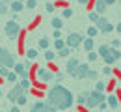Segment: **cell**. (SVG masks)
I'll return each instance as SVG.
<instances>
[{
	"label": "cell",
	"mask_w": 121,
	"mask_h": 112,
	"mask_svg": "<svg viewBox=\"0 0 121 112\" xmlns=\"http://www.w3.org/2000/svg\"><path fill=\"white\" fill-rule=\"evenodd\" d=\"M104 11H106V4L103 0H97V2H95V13L101 15V13H104Z\"/></svg>",
	"instance_id": "14"
},
{
	"label": "cell",
	"mask_w": 121,
	"mask_h": 112,
	"mask_svg": "<svg viewBox=\"0 0 121 112\" xmlns=\"http://www.w3.org/2000/svg\"><path fill=\"white\" fill-rule=\"evenodd\" d=\"M108 54H110V47H108V45H101V47H99V52H97V56L104 58V56H108Z\"/></svg>",
	"instance_id": "17"
},
{
	"label": "cell",
	"mask_w": 121,
	"mask_h": 112,
	"mask_svg": "<svg viewBox=\"0 0 121 112\" xmlns=\"http://www.w3.org/2000/svg\"><path fill=\"white\" fill-rule=\"evenodd\" d=\"M63 47H65V41H63V39H56V41H54V49H56V50H61Z\"/></svg>",
	"instance_id": "26"
},
{
	"label": "cell",
	"mask_w": 121,
	"mask_h": 112,
	"mask_svg": "<svg viewBox=\"0 0 121 112\" xmlns=\"http://www.w3.org/2000/svg\"><path fill=\"white\" fill-rule=\"evenodd\" d=\"M15 65V58H13V54L8 50V49L0 47V67H13Z\"/></svg>",
	"instance_id": "3"
},
{
	"label": "cell",
	"mask_w": 121,
	"mask_h": 112,
	"mask_svg": "<svg viewBox=\"0 0 121 112\" xmlns=\"http://www.w3.org/2000/svg\"><path fill=\"white\" fill-rule=\"evenodd\" d=\"M6 79L9 80V82H15V80H17V73H15V71H9V73H8V77H6Z\"/></svg>",
	"instance_id": "32"
},
{
	"label": "cell",
	"mask_w": 121,
	"mask_h": 112,
	"mask_svg": "<svg viewBox=\"0 0 121 112\" xmlns=\"http://www.w3.org/2000/svg\"><path fill=\"white\" fill-rule=\"evenodd\" d=\"M30 112H56V110H54L47 101H37V103H34V105H32Z\"/></svg>",
	"instance_id": "8"
},
{
	"label": "cell",
	"mask_w": 121,
	"mask_h": 112,
	"mask_svg": "<svg viewBox=\"0 0 121 112\" xmlns=\"http://www.w3.org/2000/svg\"><path fill=\"white\" fill-rule=\"evenodd\" d=\"M19 86L26 92V90H30V80H28V79H21V80H19Z\"/></svg>",
	"instance_id": "20"
},
{
	"label": "cell",
	"mask_w": 121,
	"mask_h": 112,
	"mask_svg": "<svg viewBox=\"0 0 121 112\" xmlns=\"http://www.w3.org/2000/svg\"><path fill=\"white\" fill-rule=\"evenodd\" d=\"M110 73H112V67H110V65H106V67H103V75H106V77H108Z\"/></svg>",
	"instance_id": "39"
},
{
	"label": "cell",
	"mask_w": 121,
	"mask_h": 112,
	"mask_svg": "<svg viewBox=\"0 0 121 112\" xmlns=\"http://www.w3.org/2000/svg\"><path fill=\"white\" fill-rule=\"evenodd\" d=\"M97 19H99V15H97L95 11H90V21L91 22H97Z\"/></svg>",
	"instance_id": "37"
},
{
	"label": "cell",
	"mask_w": 121,
	"mask_h": 112,
	"mask_svg": "<svg viewBox=\"0 0 121 112\" xmlns=\"http://www.w3.org/2000/svg\"><path fill=\"white\" fill-rule=\"evenodd\" d=\"M71 15H73V9H71V8H63V11H61V17H63V19H69Z\"/></svg>",
	"instance_id": "27"
},
{
	"label": "cell",
	"mask_w": 121,
	"mask_h": 112,
	"mask_svg": "<svg viewBox=\"0 0 121 112\" xmlns=\"http://www.w3.org/2000/svg\"><path fill=\"white\" fill-rule=\"evenodd\" d=\"M17 2H26V0H17Z\"/></svg>",
	"instance_id": "49"
},
{
	"label": "cell",
	"mask_w": 121,
	"mask_h": 112,
	"mask_svg": "<svg viewBox=\"0 0 121 112\" xmlns=\"http://www.w3.org/2000/svg\"><path fill=\"white\" fill-rule=\"evenodd\" d=\"M76 2H78V4H88L90 0H76Z\"/></svg>",
	"instance_id": "48"
},
{
	"label": "cell",
	"mask_w": 121,
	"mask_h": 112,
	"mask_svg": "<svg viewBox=\"0 0 121 112\" xmlns=\"http://www.w3.org/2000/svg\"><path fill=\"white\" fill-rule=\"evenodd\" d=\"M54 37H56V39H61V34H60V30H54Z\"/></svg>",
	"instance_id": "43"
},
{
	"label": "cell",
	"mask_w": 121,
	"mask_h": 112,
	"mask_svg": "<svg viewBox=\"0 0 121 112\" xmlns=\"http://www.w3.org/2000/svg\"><path fill=\"white\" fill-rule=\"evenodd\" d=\"M110 52H112V56H114V58H116V62H117V60H119V56H121L119 49H112V47H110Z\"/></svg>",
	"instance_id": "31"
},
{
	"label": "cell",
	"mask_w": 121,
	"mask_h": 112,
	"mask_svg": "<svg viewBox=\"0 0 121 112\" xmlns=\"http://www.w3.org/2000/svg\"><path fill=\"white\" fill-rule=\"evenodd\" d=\"M58 54H60L61 58H67V56L71 54V49H69V47H63L61 50H58Z\"/></svg>",
	"instance_id": "24"
},
{
	"label": "cell",
	"mask_w": 121,
	"mask_h": 112,
	"mask_svg": "<svg viewBox=\"0 0 121 112\" xmlns=\"http://www.w3.org/2000/svg\"><path fill=\"white\" fill-rule=\"evenodd\" d=\"M35 56H37V50H35V49H28V50H26V58H28V60H34Z\"/></svg>",
	"instance_id": "25"
},
{
	"label": "cell",
	"mask_w": 121,
	"mask_h": 112,
	"mask_svg": "<svg viewBox=\"0 0 121 112\" xmlns=\"http://www.w3.org/2000/svg\"><path fill=\"white\" fill-rule=\"evenodd\" d=\"M97 32H99V30H97L95 26H88V37H95Z\"/></svg>",
	"instance_id": "29"
},
{
	"label": "cell",
	"mask_w": 121,
	"mask_h": 112,
	"mask_svg": "<svg viewBox=\"0 0 121 112\" xmlns=\"http://www.w3.org/2000/svg\"><path fill=\"white\" fill-rule=\"evenodd\" d=\"M37 45H39V47H41V49H45V50H47V49L50 47V39H48V37H41Z\"/></svg>",
	"instance_id": "18"
},
{
	"label": "cell",
	"mask_w": 121,
	"mask_h": 112,
	"mask_svg": "<svg viewBox=\"0 0 121 112\" xmlns=\"http://www.w3.org/2000/svg\"><path fill=\"white\" fill-rule=\"evenodd\" d=\"M8 8H9V6H4V4H0V15L8 13Z\"/></svg>",
	"instance_id": "40"
},
{
	"label": "cell",
	"mask_w": 121,
	"mask_h": 112,
	"mask_svg": "<svg viewBox=\"0 0 121 112\" xmlns=\"http://www.w3.org/2000/svg\"><path fill=\"white\" fill-rule=\"evenodd\" d=\"M103 60H104V64H106V65H112V64H114V62H116V58H114V56H112V52H110V54H108V56H104V58H103Z\"/></svg>",
	"instance_id": "28"
},
{
	"label": "cell",
	"mask_w": 121,
	"mask_h": 112,
	"mask_svg": "<svg viewBox=\"0 0 121 112\" xmlns=\"http://www.w3.org/2000/svg\"><path fill=\"white\" fill-rule=\"evenodd\" d=\"M78 65H80V62H78V58H76V56L69 58V60H67V65H65L67 75H71V77H75V79H76V69H78Z\"/></svg>",
	"instance_id": "7"
},
{
	"label": "cell",
	"mask_w": 121,
	"mask_h": 112,
	"mask_svg": "<svg viewBox=\"0 0 121 112\" xmlns=\"http://www.w3.org/2000/svg\"><path fill=\"white\" fill-rule=\"evenodd\" d=\"M9 8H11V11H13V13H19V11H21L24 6H22V2H17V0H13V2L9 4Z\"/></svg>",
	"instance_id": "16"
},
{
	"label": "cell",
	"mask_w": 121,
	"mask_h": 112,
	"mask_svg": "<svg viewBox=\"0 0 121 112\" xmlns=\"http://www.w3.org/2000/svg\"><path fill=\"white\" fill-rule=\"evenodd\" d=\"M54 79H58V80H61V79H63V73H56V75H54Z\"/></svg>",
	"instance_id": "44"
},
{
	"label": "cell",
	"mask_w": 121,
	"mask_h": 112,
	"mask_svg": "<svg viewBox=\"0 0 121 112\" xmlns=\"http://www.w3.org/2000/svg\"><path fill=\"white\" fill-rule=\"evenodd\" d=\"M82 45H84V49H86L88 52L93 50V45H95V43H93V37H84V39H82Z\"/></svg>",
	"instance_id": "15"
},
{
	"label": "cell",
	"mask_w": 121,
	"mask_h": 112,
	"mask_svg": "<svg viewBox=\"0 0 121 112\" xmlns=\"http://www.w3.org/2000/svg\"><path fill=\"white\" fill-rule=\"evenodd\" d=\"M117 105H119L117 95H108V97H106V107H110V108H117Z\"/></svg>",
	"instance_id": "13"
},
{
	"label": "cell",
	"mask_w": 121,
	"mask_h": 112,
	"mask_svg": "<svg viewBox=\"0 0 121 112\" xmlns=\"http://www.w3.org/2000/svg\"><path fill=\"white\" fill-rule=\"evenodd\" d=\"M35 4H37L35 0H26V8H28V9H34V8H35Z\"/></svg>",
	"instance_id": "34"
},
{
	"label": "cell",
	"mask_w": 121,
	"mask_h": 112,
	"mask_svg": "<svg viewBox=\"0 0 121 112\" xmlns=\"http://www.w3.org/2000/svg\"><path fill=\"white\" fill-rule=\"evenodd\" d=\"M45 8H47V11H48V13H52V11H54V9H56V6H54V4H52V2H48V4H47Z\"/></svg>",
	"instance_id": "36"
},
{
	"label": "cell",
	"mask_w": 121,
	"mask_h": 112,
	"mask_svg": "<svg viewBox=\"0 0 121 112\" xmlns=\"http://www.w3.org/2000/svg\"><path fill=\"white\" fill-rule=\"evenodd\" d=\"M21 95H24V90H22L19 84H15V88H11V90L8 92V99H9L11 103H17V99Z\"/></svg>",
	"instance_id": "10"
},
{
	"label": "cell",
	"mask_w": 121,
	"mask_h": 112,
	"mask_svg": "<svg viewBox=\"0 0 121 112\" xmlns=\"http://www.w3.org/2000/svg\"><path fill=\"white\" fill-rule=\"evenodd\" d=\"M103 2H104L106 6H114V4H116V2H117V0H103Z\"/></svg>",
	"instance_id": "42"
},
{
	"label": "cell",
	"mask_w": 121,
	"mask_h": 112,
	"mask_svg": "<svg viewBox=\"0 0 121 112\" xmlns=\"http://www.w3.org/2000/svg\"><path fill=\"white\" fill-rule=\"evenodd\" d=\"M97 58H99V56H97V52H93V50H90V52H88V60H90V62H95Z\"/></svg>",
	"instance_id": "33"
},
{
	"label": "cell",
	"mask_w": 121,
	"mask_h": 112,
	"mask_svg": "<svg viewBox=\"0 0 121 112\" xmlns=\"http://www.w3.org/2000/svg\"><path fill=\"white\" fill-rule=\"evenodd\" d=\"M13 0H0V4H4V6H8V4H11Z\"/></svg>",
	"instance_id": "45"
},
{
	"label": "cell",
	"mask_w": 121,
	"mask_h": 112,
	"mask_svg": "<svg viewBox=\"0 0 121 112\" xmlns=\"http://www.w3.org/2000/svg\"><path fill=\"white\" fill-rule=\"evenodd\" d=\"M82 39H84V37H82L80 34H69V36L65 37V47H69L71 50H73V49H76V47L82 45Z\"/></svg>",
	"instance_id": "6"
},
{
	"label": "cell",
	"mask_w": 121,
	"mask_h": 112,
	"mask_svg": "<svg viewBox=\"0 0 121 112\" xmlns=\"http://www.w3.org/2000/svg\"><path fill=\"white\" fill-rule=\"evenodd\" d=\"M8 73H9V69H8V67H0V77H4V79H6V77H8Z\"/></svg>",
	"instance_id": "35"
},
{
	"label": "cell",
	"mask_w": 121,
	"mask_h": 112,
	"mask_svg": "<svg viewBox=\"0 0 121 112\" xmlns=\"http://www.w3.org/2000/svg\"><path fill=\"white\" fill-rule=\"evenodd\" d=\"M54 58H56V52H54V50H45V60L52 62Z\"/></svg>",
	"instance_id": "23"
},
{
	"label": "cell",
	"mask_w": 121,
	"mask_h": 112,
	"mask_svg": "<svg viewBox=\"0 0 121 112\" xmlns=\"http://www.w3.org/2000/svg\"><path fill=\"white\" fill-rule=\"evenodd\" d=\"M104 88H106L104 80H97V82H95V90H97V92H101V94H104Z\"/></svg>",
	"instance_id": "19"
},
{
	"label": "cell",
	"mask_w": 121,
	"mask_h": 112,
	"mask_svg": "<svg viewBox=\"0 0 121 112\" xmlns=\"http://www.w3.org/2000/svg\"><path fill=\"white\" fill-rule=\"evenodd\" d=\"M26 101H28V99H26V95H21L19 99H17V105H26Z\"/></svg>",
	"instance_id": "38"
},
{
	"label": "cell",
	"mask_w": 121,
	"mask_h": 112,
	"mask_svg": "<svg viewBox=\"0 0 121 112\" xmlns=\"http://www.w3.org/2000/svg\"><path fill=\"white\" fill-rule=\"evenodd\" d=\"M86 94H88V92L78 94V97H76V103H78V105H86Z\"/></svg>",
	"instance_id": "21"
},
{
	"label": "cell",
	"mask_w": 121,
	"mask_h": 112,
	"mask_svg": "<svg viewBox=\"0 0 121 112\" xmlns=\"http://www.w3.org/2000/svg\"><path fill=\"white\" fill-rule=\"evenodd\" d=\"M88 71H90V64H80L76 69V79H86Z\"/></svg>",
	"instance_id": "12"
},
{
	"label": "cell",
	"mask_w": 121,
	"mask_h": 112,
	"mask_svg": "<svg viewBox=\"0 0 121 112\" xmlns=\"http://www.w3.org/2000/svg\"><path fill=\"white\" fill-rule=\"evenodd\" d=\"M112 49H119V39H112Z\"/></svg>",
	"instance_id": "41"
},
{
	"label": "cell",
	"mask_w": 121,
	"mask_h": 112,
	"mask_svg": "<svg viewBox=\"0 0 121 112\" xmlns=\"http://www.w3.org/2000/svg\"><path fill=\"white\" fill-rule=\"evenodd\" d=\"M97 77H99V73H97V71H93V69H90V71H88V75H86V79H91V80H95Z\"/></svg>",
	"instance_id": "30"
},
{
	"label": "cell",
	"mask_w": 121,
	"mask_h": 112,
	"mask_svg": "<svg viewBox=\"0 0 121 112\" xmlns=\"http://www.w3.org/2000/svg\"><path fill=\"white\" fill-rule=\"evenodd\" d=\"M99 107H101V108H103V110H106V108H108V107H106V101H103V103H101V105H99Z\"/></svg>",
	"instance_id": "46"
},
{
	"label": "cell",
	"mask_w": 121,
	"mask_h": 112,
	"mask_svg": "<svg viewBox=\"0 0 121 112\" xmlns=\"http://www.w3.org/2000/svg\"><path fill=\"white\" fill-rule=\"evenodd\" d=\"M37 79H39V82H50V80L54 79V73L45 69V67H39L37 69Z\"/></svg>",
	"instance_id": "9"
},
{
	"label": "cell",
	"mask_w": 121,
	"mask_h": 112,
	"mask_svg": "<svg viewBox=\"0 0 121 112\" xmlns=\"http://www.w3.org/2000/svg\"><path fill=\"white\" fill-rule=\"evenodd\" d=\"M52 26H54L56 30H61V26H63V22H61V21L58 19V17H54V19H52Z\"/></svg>",
	"instance_id": "22"
},
{
	"label": "cell",
	"mask_w": 121,
	"mask_h": 112,
	"mask_svg": "<svg viewBox=\"0 0 121 112\" xmlns=\"http://www.w3.org/2000/svg\"><path fill=\"white\" fill-rule=\"evenodd\" d=\"M13 71L17 73V77H21V79H28V69L24 67V64H15L13 65Z\"/></svg>",
	"instance_id": "11"
},
{
	"label": "cell",
	"mask_w": 121,
	"mask_h": 112,
	"mask_svg": "<svg viewBox=\"0 0 121 112\" xmlns=\"http://www.w3.org/2000/svg\"><path fill=\"white\" fill-rule=\"evenodd\" d=\"M9 112H21V110H19V107H11V110H9Z\"/></svg>",
	"instance_id": "47"
},
{
	"label": "cell",
	"mask_w": 121,
	"mask_h": 112,
	"mask_svg": "<svg viewBox=\"0 0 121 112\" xmlns=\"http://www.w3.org/2000/svg\"><path fill=\"white\" fill-rule=\"evenodd\" d=\"M0 97H2V90H0Z\"/></svg>",
	"instance_id": "50"
},
{
	"label": "cell",
	"mask_w": 121,
	"mask_h": 112,
	"mask_svg": "<svg viewBox=\"0 0 121 112\" xmlns=\"http://www.w3.org/2000/svg\"><path fill=\"white\" fill-rule=\"evenodd\" d=\"M103 101H104V94H101L97 90H91L86 94V107L88 108H97Z\"/></svg>",
	"instance_id": "2"
},
{
	"label": "cell",
	"mask_w": 121,
	"mask_h": 112,
	"mask_svg": "<svg viewBox=\"0 0 121 112\" xmlns=\"http://www.w3.org/2000/svg\"><path fill=\"white\" fill-rule=\"evenodd\" d=\"M4 32L8 37H17L19 32H21V26H19V22L17 21H8L6 22V26H4Z\"/></svg>",
	"instance_id": "5"
},
{
	"label": "cell",
	"mask_w": 121,
	"mask_h": 112,
	"mask_svg": "<svg viewBox=\"0 0 121 112\" xmlns=\"http://www.w3.org/2000/svg\"><path fill=\"white\" fill-rule=\"evenodd\" d=\"M47 103L54 108V110H67L69 107H73L75 103V95L71 94V90H67L65 86L56 84L48 90L47 94Z\"/></svg>",
	"instance_id": "1"
},
{
	"label": "cell",
	"mask_w": 121,
	"mask_h": 112,
	"mask_svg": "<svg viewBox=\"0 0 121 112\" xmlns=\"http://www.w3.org/2000/svg\"><path fill=\"white\" fill-rule=\"evenodd\" d=\"M95 28H97L99 32H103V34H110L112 30H114V24H112L106 17H99L97 22H95Z\"/></svg>",
	"instance_id": "4"
}]
</instances>
